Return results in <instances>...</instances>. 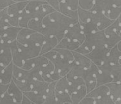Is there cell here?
I'll return each mask as SVG.
<instances>
[{
	"label": "cell",
	"mask_w": 121,
	"mask_h": 104,
	"mask_svg": "<svg viewBox=\"0 0 121 104\" xmlns=\"http://www.w3.org/2000/svg\"><path fill=\"white\" fill-rule=\"evenodd\" d=\"M95 104H116V103L113 101V100L111 98L110 95H108L103 98L96 100Z\"/></svg>",
	"instance_id": "b9f144b4"
},
{
	"label": "cell",
	"mask_w": 121,
	"mask_h": 104,
	"mask_svg": "<svg viewBox=\"0 0 121 104\" xmlns=\"http://www.w3.org/2000/svg\"><path fill=\"white\" fill-rule=\"evenodd\" d=\"M107 65L112 78V82L121 83V65Z\"/></svg>",
	"instance_id": "4dcf8cb0"
},
{
	"label": "cell",
	"mask_w": 121,
	"mask_h": 104,
	"mask_svg": "<svg viewBox=\"0 0 121 104\" xmlns=\"http://www.w3.org/2000/svg\"><path fill=\"white\" fill-rule=\"evenodd\" d=\"M22 29L21 27L9 26L5 29L0 30V36L5 43H11L17 41V36Z\"/></svg>",
	"instance_id": "9c48e42d"
},
{
	"label": "cell",
	"mask_w": 121,
	"mask_h": 104,
	"mask_svg": "<svg viewBox=\"0 0 121 104\" xmlns=\"http://www.w3.org/2000/svg\"><path fill=\"white\" fill-rule=\"evenodd\" d=\"M12 54V62L14 66H17L18 67L22 68L24 66V64L25 62L24 59L23 58L22 55L21 54L20 51L18 48L17 41H15L11 43H9Z\"/></svg>",
	"instance_id": "8fae6325"
},
{
	"label": "cell",
	"mask_w": 121,
	"mask_h": 104,
	"mask_svg": "<svg viewBox=\"0 0 121 104\" xmlns=\"http://www.w3.org/2000/svg\"><path fill=\"white\" fill-rule=\"evenodd\" d=\"M26 97L29 98V100L35 103V104H43L45 100V96L41 94H39L37 93H35L34 91H29V92H24L23 93Z\"/></svg>",
	"instance_id": "836d02e7"
},
{
	"label": "cell",
	"mask_w": 121,
	"mask_h": 104,
	"mask_svg": "<svg viewBox=\"0 0 121 104\" xmlns=\"http://www.w3.org/2000/svg\"><path fill=\"white\" fill-rule=\"evenodd\" d=\"M7 93L17 103H22L23 96H24V93L19 88V87L16 85V83H14V81L13 80L9 84Z\"/></svg>",
	"instance_id": "ac0fdd59"
},
{
	"label": "cell",
	"mask_w": 121,
	"mask_h": 104,
	"mask_svg": "<svg viewBox=\"0 0 121 104\" xmlns=\"http://www.w3.org/2000/svg\"><path fill=\"white\" fill-rule=\"evenodd\" d=\"M87 94H88V91H87L86 85L82 86L81 87H80L78 89L75 91L71 95L72 103L73 104H78L81 102V100L87 95Z\"/></svg>",
	"instance_id": "83f0119b"
},
{
	"label": "cell",
	"mask_w": 121,
	"mask_h": 104,
	"mask_svg": "<svg viewBox=\"0 0 121 104\" xmlns=\"http://www.w3.org/2000/svg\"><path fill=\"white\" fill-rule=\"evenodd\" d=\"M45 1L51 5L56 11L59 12V5L61 0H45Z\"/></svg>",
	"instance_id": "ee69618b"
},
{
	"label": "cell",
	"mask_w": 121,
	"mask_h": 104,
	"mask_svg": "<svg viewBox=\"0 0 121 104\" xmlns=\"http://www.w3.org/2000/svg\"><path fill=\"white\" fill-rule=\"evenodd\" d=\"M80 46H81V43H79L78 42H76L69 39H67L66 37H64L58 42L56 48H64V49H67V50L73 51H76Z\"/></svg>",
	"instance_id": "603a6c76"
},
{
	"label": "cell",
	"mask_w": 121,
	"mask_h": 104,
	"mask_svg": "<svg viewBox=\"0 0 121 104\" xmlns=\"http://www.w3.org/2000/svg\"><path fill=\"white\" fill-rule=\"evenodd\" d=\"M66 78L70 83L71 86V95L77 89H78L80 87H81L82 86L86 85L85 84V81L83 80V78L82 77H78V76H73L70 71L68 73V74L66 75Z\"/></svg>",
	"instance_id": "e0dca14e"
},
{
	"label": "cell",
	"mask_w": 121,
	"mask_h": 104,
	"mask_svg": "<svg viewBox=\"0 0 121 104\" xmlns=\"http://www.w3.org/2000/svg\"><path fill=\"white\" fill-rule=\"evenodd\" d=\"M15 2H25L26 0H13Z\"/></svg>",
	"instance_id": "f907efd6"
},
{
	"label": "cell",
	"mask_w": 121,
	"mask_h": 104,
	"mask_svg": "<svg viewBox=\"0 0 121 104\" xmlns=\"http://www.w3.org/2000/svg\"><path fill=\"white\" fill-rule=\"evenodd\" d=\"M105 14L112 21H115L119 18V17L121 14V7H112Z\"/></svg>",
	"instance_id": "8d00e7d4"
},
{
	"label": "cell",
	"mask_w": 121,
	"mask_h": 104,
	"mask_svg": "<svg viewBox=\"0 0 121 104\" xmlns=\"http://www.w3.org/2000/svg\"><path fill=\"white\" fill-rule=\"evenodd\" d=\"M59 12L63 14L64 15L71 18L72 19L75 20L76 22H78V11H73L70 9L68 6L62 1H60V5H59Z\"/></svg>",
	"instance_id": "4316f807"
},
{
	"label": "cell",
	"mask_w": 121,
	"mask_h": 104,
	"mask_svg": "<svg viewBox=\"0 0 121 104\" xmlns=\"http://www.w3.org/2000/svg\"><path fill=\"white\" fill-rule=\"evenodd\" d=\"M118 20L121 22V14H120V16L119 17V18H118Z\"/></svg>",
	"instance_id": "db71d44e"
},
{
	"label": "cell",
	"mask_w": 121,
	"mask_h": 104,
	"mask_svg": "<svg viewBox=\"0 0 121 104\" xmlns=\"http://www.w3.org/2000/svg\"><path fill=\"white\" fill-rule=\"evenodd\" d=\"M58 53L60 54L63 59H64L68 64L72 65L74 63V57L73 52L71 51L67 50V49H64V48H54Z\"/></svg>",
	"instance_id": "d6a6232c"
},
{
	"label": "cell",
	"mask_w": 121,
	"mask_h": 104,
	"mask_svg": "<svg viewBox=\"0 0 121 104\" xmlns=\"http://www.w3.org/2000/svg\"><path fill=\"white\" fill-rule=\"evenodd\" d=\"M120 59H121V52L117 48V46H115L110 50L105 64L109 65H120L119 62Z\"/></svg>",
	"instance_id": "d6986e66"
},
{
	"label": "cell",
	"mask_w": 121,
	"mask_h": 104,
	"mask_svg": "<svg viewBox=\"0 0 121 104\" xmlns=\"http://www.w3.org/2000/svg\"><path fill=\"white\" fill-rule=\"evenodd\" d=\"M14 3H15V2L13 0H0V12L8 8Z\"/></svg>",
	"instance_id": "7bdbcfd3"
},
{
	"label": "cell",
	"mask_w": 121,
	"mask_h": 104,
	"mask_svg": "<svg viewBox=\"0 0 121 104\" xmlns=\"http://www.w3.org/2000/svg\"><path fill=\"white\" fill-rule=\"evenodd\" d=\"M96 99L86 95L84 98H83L78 104H95Z\"/></svg>",
	"instance_id": "f6af8a7d"
},
{
	"label": "cell",
	"mask_w": 121,
	"mask_h": 104,
	"mask_svg": "<svg viewBox=\"0 0 121 104\" xmlns=\"http://www.w3.org/2000/svg\"><path fill=\"white\" fill-rule=\"evenodd\" d=\"M117 48L119 49V51L121 52V40L119 41V43H117Z\"/></svg>",
	"instance_id": "681fc988"
},
{
	"label": "cell",
	"mask_w": 121,
	"mask_h": 104,
	"mask_svg": "<svg viewBox=\"0 0 121 104\" xmlns=\"http://www.w3.org/2000/svg\"><path fill=\"white\" fill-rule=\"evenodd\" d=\"M9 85H4L0 82V99L7 92Z\"/></svg>",
	"instance_id": "bcb514c9"
},
{
	"label": "cell",
	"mask_w": 121,
	"mask_h": 104,
	"mask_svg": "<svg viewBox=\"0 0 121 104\" xmlns=\"http://www.w3.org/2000/svg\"><path fill=\"white\" fill-rule=\"evenodd\" d=\"M48 62L49 61L46 57L43 55H40L37 57L26 60L22 69L25 70L38 69L41 71Z\"/></svg>",
	"instance_id": "ba28073f"
},
{
	"label": "cell",
	"mask_w": 121,
	"mask_h": 104,
	"mask_svg": "<svg viewBox=\"0 0 121 104\" xmlns=\"http://www.w3.org/2000/svg\"><path fill=\"white\" fill-rule=\"evenodd\" d=\"M63 104H73L72 103H63Z\"/></svg>",
	"instance_id": "11a10c76"
},
{
	"label": "cell",
	"mask_w": 121,
	"mask_h": 104,
	"mask_svg": "<svg viewBox=\"0 0 121 104\" xmlns=\"http://www.w3.org/2000/svg\"><path fill=\"white\" fill-rule=\"evenodd\" d=\"M13 81L16 83V85L19 87V88L23 92H29L31 91V81H19L13 77ZM33 81V80H32Z\"/></svg>",
	"instance_id": "d590c367"
},
{
	"label": "cell",
	"mask_w": 121,
	"mask_h": 104,
	"mask_svg": "<svg viewBox=\"0 0 121 104\" xmlns=\"http://www.w3.org/2000/svg\"><path fill=\"white\" fill-rule=\"evenodd\" d=\"M78 14L79 22L82 24H87L91 22L93 13L91 10H86L79 7L78 9Z\"/></svg>",
	"instance_id": "1f68e13d"
},
{
	"label": "cell",
	"mask_w": 121,
	"mask_h": 104,
	"mask_svg": "<svg viewBox=\"0 0 121 104\" xmlns=\"http://www.w3.org/2000/svg\"><path fill=\"white\" fill-rule=\"evenodd\" d=\"M34 32H35L34 31L29 29V28H22V29L20 30V31L17 36V42L22 45L26 46L30 36Z\"/></svg>",
	"instance_id": "f1b7e54d"
},
{
	"label": "cell",
	"mask_w": 121,
	"mask_h": 104,
	"mask_svg": "<svg viewBox=\"0 0 121 104\" xmlns=\"http://www.w3.org/2000/svg\"><path fill=\"white\" fill-rule=\"evenodd\" d=\"M42 22L43 30L41 34L46 37L55 36L59 41L65 36V34L70 26L78 23L57 11L45 17Z\"/></svg>",
	"instance_id": "6da1fadb"
},
{
	"label": "cell",
	"mask_w": 121,
	"mask_h": 104,
	"mask_svg": "<svg viewBox=\"0 0 121 104\" xmlns=\"http://www.w3.org/2000/svg\"><path fill=\"white\" fill-rule=\"evenodd\" d=\"M56 81L50 83L43 104H60L57 101L56 97Z\"/></svg>",
	"instance_id": "ffe728a7"
},
{
	"label": "cell",
	"mask_w": 121,
	"mask_h": 104,
	"mask_svg": "<svg viewBox=\"0 0 121 104\" xmlns=\"http://www.w3.org/2000/svg\"><path fill=\"white\" fill-rule=\"evenodd\" d=\"M56 97L57 101L60 104L65 103H72L71 95L69 93H60L56 91Z\"/></svg>",
	"instance_id": "f35d334b"
},
{
	"label": "cell",
	"mask_w": 121,
	"mask_h": 104,
	"mask_svg": "<svg viewBox=\"0 0 121 104\" xmlns=\"http://www.w3.org/2000/svg\"><path fill=\"white\" fill-rule=\"evenodd\" d=\"M109 88L107 85H102L97 86L95 88H94L93 91H91L90 93L87 94L88 96L92 97L96 100L100 99L101 98H103L108 95H109Z\"/></svg>",
	"instance_id": "cb8c5ba5"
},
{
	"label": "cell",
	"mask_w": 121,
	"mask_h": 104,
	"mask_svg": "<svg viewBox=\"0 0 121 104\" xmlns=\"http://www.w3.org/2000/svg\"><path fill=\"white\" fill-rule=\"evenodd\" d=\"M55 71V66L53 64L51 61H49L41 70V74L42 76V78L44 81L48 82V83H51L53 82L51 80V76Z\"/></svg>",
	"instance_id": "484cf974"
},
{
	"label": "cell",
	"mask_w": 121,
	"mask_h": 104,
	"mask_svg": "<svg viewBox=\"0 0 121 104\" xmlns=\"http://www.w3.org/2000/svg\"><path fill=\"white\" fill-rule=\"evenodd\" d=\"M110 50V49H108L105 45L98 46L95 47L90 54L86 55V56L89 58L94 64L99 67L105 63Z\"/></svg>",
	"instance_id": "3957f363"
},
{
	"label": "cell",
	"mask_w": 121,
	"mask_h": 104,
	"mask_svg": "<svg viewBox=\"0 0 121 104\" xmlns=\"http://www.w3.org/2000/svg\"><path fill=\"white\" fill-rule=\"evenodd\" d=\"M119 64H120V65H121V59H120V62H119Z\"/></svg>",
	"instance_id": "9f6ffc18"
},
{
	"label": "cell",
	"mask_w": 121,
	"mask_h": 104,
	"mask_svg": "<svg viewBox=\"0 0 121 104\" xmlns=\"http://www.w3.org/2000/svg\"><path fill=\"white\" fill-rule=\"evenodd\" d=\"M72 41L78 42L81 45L86 40V34L82 29L81 25L79 22L71 26H70L65 34V36Z\"/></svg>",
	"instance_id": "8992f818"
},
{
	"label": "cell",
	"mask_w": 121,
	"mask_h": 104,
	"mask_svg": "<svg viewBox=\"0 0 121 104\" xmlns=\"http://www.w3.org/2000/svg\"><path fill=\"white\" fill-rule=\"evenodd\" d=\"M98 66L93 63L91 67L86 70L83 76L88 93L97 87V74L98 72Z\"/></svg>",
	"instance_id": "277c9868"
},
{
	"label": "cell",
	"mask_w": 121,
	"mask_h": 104,
	"mask_svg": "<svg viewBox=\"0 0 121 104\" xmlns=\"http://www.w3.org/2000/svg\"><path fill=\"white\" fill-rule=\"evenodd\" d=\"M43 56L46 57L49 61L53 64L56 71L58 72L61 77L66 76L71 71L73 64L71 65L68 64L64 59L61 58V56L55 49H53L52 51L48 52Z\"/></svg>",
	"instance_id": "7a4b0ae2"
},
{
	"label": "cell",
	"mask_w": 121,
	"mask_h": 104,
	"mask_svg": "<svg viewBox=\"0 0 121 104\" xmlns=\"http://www.w3.org/2000/svg\"><path fill=\"white\" fill-rule=\"evenodd\" d=\"M105 30L98 31L96 32L87 34L86 36L85 43L92 51L97 46L101 45H105Z\"/></svg>",
	"instance_id": "5b68a950"
},
{
	"label": "cell",
	"mask_w": 121,
	"mask_h": 104,
	"mask_svg": "<svg viewBox=\"0 0 121 104\" xmlns=\"http://www.w3.org/2000/svg\"><path fill=\"white\" fill-rule=\"evenodd\" d=\"M56 91L60 93H69L71 95V86L66 76L62 77L56 83Z\"/></svg>",
	"instance_id": "d4e9b609"
},
{
	"label": "cell",
	"mask_w": 121,
	"mask_h": 104,
	"mask_svg": "<svg viewBox=\"0 0 121 104\" xmlns=\"http://www.w3.org/2000/svg\"><path fill=\"white\" fill-rule=\"evenodd\" d=\"M28 2H15L13 4L10 5L8 8H7V14L9 16H15V17H20L23 11L24 10Z\"/></svg>",
	"instance_id": "2e32d148"
},
{
	"label": "cell",
	"mask_w": 121,
	"mask_h": 104,
	"mask_svg": "<svg viewBox=\"0 0 121 104\" xmlns=\"http://www.w3.org/2000/svg\"><path fill=\"white\" fill-rule=\"evenodd\" d=\"M72 52H73V57H74V63L76 65H78L85 69H88L91 67L93 62L91 61V59L89 58H88L86 55L78 53V52H76L75 51H73Z\"/></svg>",
	"instance_id": "9a60e30c"
},
{
	"label": "cell",
	"mask_w": 121,
	"mask_h": 104,
	"mask_svg": "<svg viewBox=\"0 0 121 104\" xmlns=\"http://www.w3.org/2000/svg\"><path fill=\"white\" fill-rule=\"evenodd\" d=\"M18 48L20 51L21 54L22 55L24 60L33 59L41 55V47L36 45H29V46H24L17 42Z\"/></svg>",
	"instance_id": "52a82bcc"
},
{
	"label": "cell",
	"mask_w": 121,
	"mask_h": 104,
	"mask_svg": "<svg viewBox=\"0 0 121 104\" xmlns=\"http://www.w3.org/2000/svg\"><path fill=\"white\" fill-rule=\"evenodd\" d=\"M49 84L50 83L46 81L33 80L31 81V91H34L35 93H37L45 96L48 91Z\"/></svg>",
	"instance_id": "7402d4cb"
},
{
	"label": "cell",
	"mask_w": 121,
	"mask_h": 104,
	"mask_svg": "<svg viewBox=\"0 0 121 104\" xmlns=\"http://www.w3.org/2000/svg\"><path fill=\"white\" fill-rule=\"evenodd\" d=\"M96 1L97 0H79V7L83 9L91 10L93 7Z\"/></svg>",
	"instance_id": "ab89813d"
},
{
	"label": "cell",
	"mask_w": 121,
	"mask_h": 104,
	"mask_svg": "<svg viewBox=\"0 0 121 104\" xmlns=\"http://www.w3.org/2000/svg\"><path fill=\"white\" fill-rule=\"evenodd\" d=\"M120 36H121V30H120Z\"/></svg>",
	"instance_id": "6f0895ef"
},
{
	"label": "cell",
	"mask_w": 121,
	"mask_h": 104,
	"mask_svg": "<svg viewBox=\"0 0 121 104\" xmlns=\"http://www.w3.org/2000/svg\"><path fill=\"white\" fill-rule=\"evenodd\" d=\"M4 43L2 39V37L0 36V53H2L4 50Z\"/></svg>",
	"instance_id": "c3c4849f"
},
{
	"label": "cell",
	"mask_w": 121,
	"mask_h": 104,
	"mask_svg": "<svg viewBox=\"0 0 121 104\" xmlns=\"http://www.w3.org/2000/svg\"><path fill=\"white\" fill-rule=\"evenodd\" d=\"M109 88V95L116 104H121V83L112 82L107 84Z\"/></svg>",
	"instance_id": "7c38bea8"
},
{
	"label": "cell",
	"mask_w": 121,
	"mask_h": 104,
	"mask_svg": "<svg viewBox=\"0 0 121 104\" xmlns=\"http://www.w3.org/2000/svg\"><path fill=\"white\" fill-rule=\"evenodd\" d=\"M58 42H59L58 39L55 36L46 37L45 41L43 42L41 46V55H44L46 53H48V52L54 49L58 45Z\"/></svg>",
	"instance_id": "44dd1931"
},
{
	"label": "cell",
	"mask_w": 121,
	"mask_h": 104,
	"mask_svg": "<svg viewBox=\"0 0 121 104\" xmlns=\"http://www.w3.org/2000/svg\"><path fill=\"white\" fill-rule=\"evenodd\" d=\"M98 69V72L97 74V86L112 83V78L108 69V65L104 64L101 66H99Z\"/></svg>",
	"instance_id": "30bf717a"
},
{
	"label": "cell",
	"mask_w": 121,
	"mask_h": 104,
	"mask_svg": "<svg viewBox=\"0 0 121 104\" xmlns=\"http://www.w3.org/2000/svg\"><path fill=\"white\" fill-rule=\"evenodd\" d=\"M68 7L73 11H78L79 8V0H61Z\"/></svg>",
	"instance_id": "60d3db41"
},
{
	"label": "cell",
	"mask_w": 121,
	"mask_h": 104,
	"mask_svg": "<svg viewBox=\"0 0 121 104\" xmlns=\"http://www.w3.org/2000/svg\"><path fill=\"white\" fill-rule=\"evenodd\" d=\"M43 21V20H42ZM38 19H31L28 24V28L36 31L41 33L43 30V22Z\"/></svg>",
	"instance_id": "74e56055"
},
{
	"label": "cell",
	"mask_w": 121,
	"mask_h": 104,
	"mask_svg": "<svg viewBox=\"0 0 121 104\" xmlns=\"http://www.w3.org/2000/svg\"><path fill=\"white\" fill-rule=\"evenodd\" d=\"M21 104H33V103L29 100V98L28 97H26L24 94V96H23V99H22V103Z\"/></svg>",
	"instance_id": "7dc6e473"
},
{
	"label": "cell",
	"mask_w": 121,
	"mask_h": 104,
	"mask_svg": "<svg viewBox=\"0 0 121 104\" xmlns=\"http://www.w3.org/2000/svg\"><path fill=\"white\" fill-rule=\"evenodd\" d=\"M33 104H35V103H33Z\"/></svg>",
	"instance_id": "680465c9"
},
{
	"label": "cell",
	"mask_w": 121,
	"mask_h": 104,
	"mask_svg": "<svg viewBox=\"0 0 121 104\" xmlns=\"http://www.w3.org/2000/svg\"><path fill=\"white\" fill-rule=\"evenodd\" d=\"M46 37L42 34L41 33H39V32H34L33 33L29 40H28V43L26 46H29V45H36V46H42L43 42L45 41Z\"/></svg>",
	"instance_id": "f546056e"
},
{
	"label": "cell",
	"mask_w": 121,
	"mask_h": 104,
	"mask_svg": "<svg viewBox=\"0 0 121 104\" xmlns=\"http://www.w3.org/2000/svg\"><path fill=\"white\" fill-rule=\"evenodd\" d=\"M14 76V64L11 63L5 67L0 74V82L4 85H9L13 80Z\"/></svg>",
	"instance_id": "5bb4252c"
},
{
	"label": "cell",
	"mask_w": 121,
	"mask_h": 104,
	"mask_svg": "<svg viewBox=\"0 0 121 104\" xmlns=\"http://www.w3.org/2000/svg\"><path fill=\"white\" fill-rule=\"evenodd\" d=\"M4 69V68H3V67H2V66H0V74H2V71H3Z\"/></svg>",
	"instance_id": "f5cc1de1"
},
{
	"label": "cell",
	"mask_w": 121,
	"mask_h": 104,
	"mask_svg": "<svg viewBox=\"0 0 121 104\" xmlns=\"http://www.w3.org/2000/svg\"><path fill=\"white\" fill-rule=\"evenodd\" d=\"M27 2H31V1H45V0H26Z\"/></svg>",
	"instance_id": "816d5d0a"
},
{
	"label": "cell",
	"mask_w": 121,
	"mask_h": 104,
	"mask_svg": "<svg viewBox=\"0 0 121 104\" xmlns=\"http://www.w3.org/2000/svg\"><path fill=\"white\" fill-rule=\"evenodd\" d=\"M46 2V1H31V2H28L24 11L26 12L27 13H30L32 14L34 12H35L40 6H41L43 4H44Z\"/></svg>",
	"instance_id": "e575fe53"
},
{
	"label": "cell",
	"mask_w": 121,
	"mask_h": 104,
	"mask_svg": "<svg viewBox=\"0 0 121 104\" xmlns=\"http://www.w3.org/2000/svg\"><path fill=\"white\" fill-rule=\"evenodd\" d=\"M11 63H12V54L11 48L9 44L4 43V50L2 53H0V66L5 68Z\"/></svg>",
	"instance_id": "4fadbf2b"
}]
</instances>
